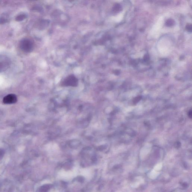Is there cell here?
I'll use <instances>...</instances> for the list:
<instances>
[{"mask_svg": "<svg viewBox=\"0 0 192 192\" xmlns=\"http://www.w3.org/2000/svg\"><path fill=\"white\" fill-rule=\"evenodd\" d=\"M20 46L23 51L25 52H30L33 49V44L31 40L26 39L21 42Z\"/></svg>", "mask_w": 192, "mask_h": 192, "instance_id": "cell-1", "label": "cell"}, {"mask_svg": "<svg viewBox=\"0 0 192 192\" xmlns=\"http://www.w3.org/2000/svg\"><path fill=\"white\" fill-rule=\"evenodd\" d=\"M63 84L67 86H76L78 84V80L75 75H70L65 79Z\"/></svg>", "mask_w": 192, "mask_h": 192, "instance_id": "cell-2", "label": "cell"}, {"mask_svg": "<svg viewBox=\"0 0 192 192\" xmlns=\"http://www.w3.org/2000/svg\"><path fill=\"white\" fill-rule=\"evenodd\" d=\"M10 61L7 57L0 55V72L5 71L9 67Z\"/></svg>", "mask_w": 192, "mask_h": 192, "instance_id": "cell-3", "label": "cell"}, {"mask_svg": "<svg viewBox=\"0 0 192 192\" xmlns=\"http://www.w3.org/2000/svg\"><path fill=\"white\" fill-rule=\"evenodd\" d=\"M17 100V96L15 94H10L4 97L3 102L5 104H12L16 103Z\"/></svg>", "mask_w": 192, "mask_h": 192, "instance_id": "cell-4", "label": "cell"}, {"mask_svg": "<svg viewBox=\"0 0 192 192\" xmlns=\"http://www.w3.org/2000/svg\"><path fill=\"white\" fill-rule=\"evenodd\" d=\"M26 17V16L23 14V15H20L18 16L16 20L17 21H22L24 19H25Z\"/></svg>", "mask_w": 192, "mask_h": 192, "instance_id": "cell-5", "label": "cell"}, {"mask_svg": "<svg viewBox=\"0 0 192 192\" xmlns=\"http://www.w3.org/2000/svg\"><path fill=\"white\" fill-rule=\"evenodd\" d=\"M141 99V96H138L137 97L135 98L133 100V103L134 104H136L138 103L139 101L140 100V99Z\"/></svg>", "mask_w": 192, "mask_h": 192, "instance_id": "cell-6", "label": "cell"}, {"mask_svg": "<svg viewBox=\"0 0 192 192\" xmlns=\"http://www.w3.org/2000/svg\"><path fill=\"white\" fill-rule=\"evenodd\" d=\"M4 154V152L2 149H0V159L2 158Z\"/></svg>", "mask_w": 192, "mask_h": 192, "instance_id": "cell-7", "label": "cell"}, {"mask_svg": "<svg viewBox=\"0 0 192 192\" xmlns=\"http://www.w3.org/2000/svg\"><path fill=\"white\" fill-rule=\"evenodd\" d=\"M192 113L191 110L190 111V112H188V115L189 116V117L190 118L192 117Z\"/></svg>", "mask_w": 192, "mask_h": 192, "instance_id": "cell-8", "label": "cell"}]
</instances>
